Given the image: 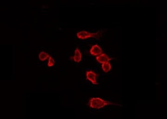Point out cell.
<instances>
[{"instance_id":"7","label":"cell","mask_w":167,"mask_h":119,"mask_svg":"<svg viewBox=\"0 0 167 119\" xmlns=\"http://www.w3.org/2000/svg\"><path fill=\"white\" fill-rule=\"evenodd\" d=\"M102 68L103 69L104 72L106 73H108L111 71L112 66L109 62H107V63L102 64Z\"/></svg>"},{"instance_id":"2","label":"cell","mask_w":167,"mask_h":119,"mask_svg":"<svg viewBox=\"0 0 167 119\" xmlns=\"http://www.w3.org/2000/svg\"><path fill=\"white\" fill-rule=\"evenodd\" d=\"M77 37L78 38L81 40H86L90 38L98 39L101 37V33L100 32L95 33H89L86 31H81L77 33Z\"/></svg>"},{"instance_id":"1","label":"cell","mask_w":167,"mask_h":119,"mask_svg":"<svg viewBox=\"0 0 167 119\" xmlns=\"http://www.w3.org/2000/svg\"><path fill=\"white\" fill-rule=\"evenodd\" d=\"M89 107L93 109H100L108 105H119L105 101L100 98H92L89 101Z\"/></svg>"},{"instance_id":"9","label":"cell","mask_w":167,"mask_h":119,"mask_svg":"<svg viewBox=\"0 0 167 119\" xmlns=\"http://www.w3.org/2000/svg\"><path fill=\"white\" fill-rule=\"evenodd\" d=\"M55 62L54 59L52 57L50 56L49 57L48 62V66L49 67H53L55 65Z\"/></svg>"},{"instance_id":"6","label":"cell","mask_w":167,"mask_h":119,"mask_svg":"<svg viewBox=\"0 0 167 119\" xmlns=\"http://www.w3.org/2000/svg\"><path fill=\"white\" fill-rule=\"evenodd\" d=\"M74 61L75 63H79L82 60V55L79 48H77L75 50L74 57Z\"/></svg>"},{"instance_id":"3","label":"cell","mask_w":167,"mask_h":119,"mask_svg":"<svg viewBox=\"0 0 167 119\" xmlns=\"http://www.w3.org/2000/svg\"><path fill=\"white\" fill-rule=\"evenodd\" d=\"M86 76L87 80L91 82L93 85H98V83L97 81V75L95 72H94L93 71L86 72Z\"/></svg>"},{"instance_id":"4","label":"cell","mask_w":167,"mask_h":119,"mask_svg":"<svg viewBox=\"0 0 167 119\" xmlns=\"http://www.w3.org/2000/svg\"><path fill=\"white\" fill-rule=\"evenodd\" d=\"M103 52L101 48L98 45H95L92 46L90 50V53L93 56H98Z\"/></svg>"},{"instance_id":"5","label":"cell","mask_w":167,"mask_h":119,"mask_svg":"<svg viewBox=\"0 0 167 119\" xmlns=\"http://www.w3.org/2000/svg\"><path fill=\"white\" fill-rule=\"evenodd\" d=\"M96 60L100 63L103 64L109 62L111 60V59L105 54H101L97 56Z\"/></svg>"},{"instance_id":"8","label":"cell","mask_w":167,"mask_h":119,"mask_svg":"<svg viewBox=\"0 0 167 119\" xmlns=\"http://www.w3.org/2000/svg\"><path fill=\"white\" fill-rule=\"evenodd\" d=\"M50 57L48 54L45 51H41L40 53L39 54V58L40 61H45L46 59Z\"/></svg>"}]
</instances>
